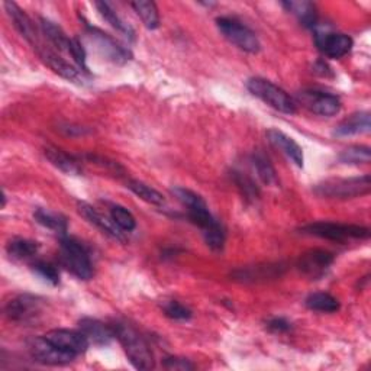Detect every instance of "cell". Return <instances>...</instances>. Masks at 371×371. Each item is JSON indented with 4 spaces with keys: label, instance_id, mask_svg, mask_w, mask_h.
<instances>
[{
    "label": "cell",
    "instance_id": "1f68e13d",
    "mask_svg": "<svg viewBox=\"0 0 371 371\" xmlns=\"http://www.w3.org/2000/svg\"><path fill=\"white\" fill-rule=\"evenodd\" d=\"M203 238H205V243L208 244L210 250L222 251L225 245V231L220 222L208 228L206 231H203Z\"/></svg>",
    "mask_w": 371,
    "mask_h": 371
},
{
    "label": "cell",
    "instance_id": "d6a6232c",
    "mask_svg": "<svg viewBox=\"0 0 371 371\" xmlns=\"http://www.w3.org/2000/svg\"><path fill=\"white\" fill-rule=\"evenodd\" d=\"M163 312L167 318L173 321H189L191 318V311L177 300H168L163 304Z\"/></svg>",
    "mask_w": 371,
    "mask_h": 371
},
{
    "label": "cell",
    "instance_id": "5bb4252c",
    "mask_svg": "<svg viewBox=\"0 0 371 371\" xmlns=\"http://www.w3.org/2000/svg\"><path fill=\"white\" fill-rule=\"evenodd\" d=\"M46 337L50 342L61 348L62 351L70 353L73 356H80L87 351L90 342L86 338L81 331H70V330H53L47 332Z\"/></svg>",
    "mask_w": 371,
    "mask_h": 371
},
{
    "label": "cell",
    "instance_id": "ac0fdd59",
    "mask_svg": "<svg viewBox=\"0 0 371 371\" xmlns=\"http://www.w3.org/2000/svg\"><path fill=\"white\" fill-rule=\"evenodd\" d=\"M39 27H41L42 35L47 38V41L51 43L53 47H55L60 53H69L72 38L65 35L61 27H58L55 22L46 19V18L39 19Z\"/></svg>",
    "mask_w": 371,
    "mask_h": 371
},
{
    "label": "cell",
    "instance_id": "52a82bcc",
    "mask_svg": "<svg viewBox=\"0 0 371 371\" xmlns=\"http://www.w3.org/2000/svg\"><path fill=\"white\" fill-rule=\"evenodd\" d=\"M300 232L338 243H344L346 239H367L370 236L368 228L335 222H313L302 227Z\"/></svg>",
    "mask_w": 371,
    "mask_h": 371
},
{
    "label": "cell",
    "instance_id": "4316f807",
    "mask_svg": "<svg viewBox=\"0 0 371 371\" xmlns=\"http://www.w3.org/2000/svg\"><path fill=\"white\" fill-rule=\"evenodd\" d=\"M304 303H306V306L311 311L323 312V313H334L339 309V302L330 293H322V292L309 295L306 300H304Z\"/></svg>",
    "mask_w": 371,
    "mask_h": 371
},
{
    "label": "cell",
    "instance_id": "277c9868",
    "mask_svg": "<svg viewBox=\"0 0 371 371\" xmlns=\"http://www.w3.org/2000/svg\"><path fill=\"white\" fill-rule=\"evenodd\" d=\"M60 257L62 266L80 280L93 277V266L87 250L73 238L64 236L60 245Z\"/></svg>",
    "mask_w": 371,
    "mask_h": 371
},
{
    "label": "cell",
    "instance_id": "e575fe53",
    "mask_svg": "<svg viewBox=\"0 0 371 371\" xmlns=\"http://www.w3.org/2000/svg\"><path fill=\"white\" fill-rule=\"evenodd\" d=\"M234 182L236 183V186L241 189L243 194L245 196L247 199H257L258 198V187L255 186V183L248 177L245 176V174L239 173V171H234Z\"/></svg>",
    "mask_w": 371,
    "mask_h": 371
},
{
    "label": "cell",
    "instance_id": "8992f818",
    "mask_svg": "<svg viewBox=\"0 0 371 371\" xmlns=\"http://www.w3.org/2000/svg\"><path fill=\"white\" fill-rule=\"evenodd\" d=\"M87 41H89L93 50L104 60L111 61L114 64L122 65L126 64L130 58H133V53L128 48H125L122 43H119L115 38L111 35H107L106 32L93 28L90 25H86V32H84Z\"/></svg>",
    "mask_w": 371,
    "mask_h": 371
},
{
    "label": "cell",
    "instance_id": "4fadbf2b",
    "mask_svg": "<svg viewBox=\"0 0 371 371\" xmlns=\"http://www.w3.org/2000/svg\"><path fill=\"white\" fill-rule=\"evenodd\" d=\"M315 42L318 50L328 58H341L351 51L354 42L353 38L345 34L334 32H316Z\"/></svg>",
    "mask_w": 371,
    "mask_h": 371
},
{
    "label": "cell",
    "instance_id": "7c38bea8",
    "mask_svg": "<svg viewBox=\"0 0 371 371\" xmlns=\"http://www.w3.org/2000/svg\"><path fill=\"white\" fill-rule=\"evenodd\" d=\"M42 311V300L31 296L20 295L12 299L5 308V313L11 321L15 322H31L34 321Z\"/></svg>",
    "mask_w": 371,
    "mask_h": 371
},
{
    "label": "cell",
    "instance_id": "836d02e7",
    "mask_svg": "<svg viewBox=\"0 0 371 371\" xmlns=\"http://www.w3.org/2000/svg\"><path fill=\"white\" fill-rule=\"evenodd\" d=\"M32 270L46 281H48L50 285L53 286H57L60 283V271L58 269L51 264V263H47V261H36V263L32 264Z\"/></svg>",
    "mask_w": 371,
    "mask_h": 371
},
{
    "label": "cell",
    "instance_id": "f1b7e54d",
    "mask_svg": "<svg viewBox=\"0 0 371 371\" xmlns=\"http://www.w3.org/2000/svg\"><path fill=\"white\" fill-rule=\"evenodd\" d=\"M338 158L342 164H350V166L368 164L371 161V151L368 147L364 145H353L345 148Z\"/></svg>",
    "mask_w": 371,
    "mask_h": 371
},
{
    "label": "cell",
    "instance_id": "2e32d148",
    "mask_svg": "<svg viewBox=\"0 0 371 371\" xmlns=\"http://www.w3.org/2000/svg\"><path fill=\"white\" fill-rule=\"evenodd\" d=\"M269 141L277 148L280 149L283 154L286 157H289L297 167H303L304 164V156H303V149L302 147L290 137H288L285 133H281L278 129H269L267 133Z\"/></svg>",
    "mask_w": 371,
    "mask_h": 371
},
{
    "label": "cell",
    "instance_id": "9a60e30c",
    "mask_svg": "<svg viewBox=\"0 0 371 371\" xmlns=\"http://www.w3.org/2000/svg\"><path fill=\"white\" fill-rule=\"evenodd\" d=\"M79 328L89 339L90 344L97 346L111 345L115 339V334L112 326H109L93 318H83L79 321Z\"/></svg>",
    "mask_w": 371,
    "mask_h": 371
},
{
    "label": "cell",
    "instance_id": "8d00e7d4",
    "mask_svg": "<svg viewBox=\"0 0 371 371\" xmlns=\"http://www.w3.org/2000/svg\"><path fill=\"white\" fill-rule=\"evenodd\" d=\"M164 367L167 370H176V371L194 370V365L187 358H180V357H167L164 360Z\"/></svg>",
    "mask_w": 371,
    "mask_h": 371
},
{
    "label": "cell",
    "instance_id": "3957f363",
    "mask_svg": "<svg viewBox=\"0 0 371 371\" xmlns=\"http://www.w3.org/2000/svg\"><path fill=\"white\" fill-rule=\"evenodd\" d=\"M247 89L252 96L263 100L276 111L288 115L296 114V103L293 99L274 83L261 77H254L248 80Z\"/></svg>",
    "mask_w": 371,
    "mask_h": 371
},
{
    "label": "cell",
    "instance_id": "44dd1931",
    "mask_svg": "<svg viewBox=\"0 0 371 371\" xmlns=\"http://www.w3.org/2000/svg\"><path fill=\"white\" fill-rule=\"evenodd\" d=\"M283 6L286 8L288 12L293 13L300 20L302 25L308 27V28H313L316 25L318 13L312 2H306V0L295 2V0H290V2H283Z\"/></svg>",
    "mask_w": 371,
    "mask_h": 371
},
{
    "label": "cell",
    "instance_id": "9c48e42d",
    "mask_svg": "<svg viewBox=\"0 0 371 371\" xmlns=\"http://www.w3.org/2000/svg\"><path fill=\"white\" fill-rule=\"evenodd\" d=\"M299 100L311 112L321 116H335L341 111V100L338 96L321 90H303L297 95Z\"/></svg>",
    "mask_w": 371,
    "mask_h": 371
},
{
    "label": "cell",
    "instance_id": "d6986e66",
    "mask_svg": "<svg viewBox=\"0 0 371 371\" xmlns=\"http://www.w3.org/2000/svg\"><path fill=\"white\" fill-rule=\"evenodd\" d=\"M43 154H46L47 160L58 170H61L65 174H72V176H77V174H81V167L79 164V161L69 156L67 152H64L58 148L54 147H47L46 151H43Z\"/></svg>",
    "mask_w": 371,
    "mask_h": 371
},
{
    "label": "cell",
    "instance_id": "f546056e",
    "mask_svg": "<svg viewBox=\"0 0 371 371\" xmlns=\"http://www.w3.org/2000/svg\"><path fill=\"white\" fill-rule=\"evenodd\" d=\"M171 193L174 198H176L186 209H191V208H198V206H203L206 205V202L203 201V198L201 194L194 193L189 189H184V187H173L171 189Z\"/></svg>",
    "mask_w": 371,
    "mask_h": 371
},
{
    "label": "cell",
    "instance_id": "7402d4cb",
    "mask_svg": "<svg viewBox=\"0 0 371 371\" xmlns=\"http://www.w3.org/2000/svg\"><path fill=\"white\" fill-rule=\"evenodd\" d=\"M34 217L39 225H42L43 228H47V229L54 231L55 234L65 235V232H67V229H69V222H67V220H65V216H62L57 212L38 208L34 212Z\"/></svg>",
    "mask_w": 371,
    "mask_h": 371
},
{
    "label": "cell",
    "instance_id": "d590c367",
    "mask_svg": "<svg viewBox=\"0 0 371 371\" xmlns=\"http://www.w3.org/2000/svg\"><path fill=\"white\" fill-rule=\"evenodd\" d=\"M69 54L77 64V69L81 70L84 74H89V67H87V60H86V50L81 46V42L76 38H72L70 47H69Z\"/></svg>",
    "mask_w": 371,
    "mask_h": 371
},
{
    "label": "cell",
    "instance_id": "7a4b0ae2",
    "mask_svg": "<svg viewBox=\"0 0 371 371\" xmlns=\"http://www.w3.org/2000/svg\"><path fill=\"white\" fill-rule=\"evenodd\" d=\"M313 190L326 199H354L370 193L371 179L370 174L351 179H331L316 184Z\"/></svg>",
    "mask_w": 371,
    "mask_h": 371
},
{
    "label": "cell",
    "instance_id": "83f0119b",
    "mask_svg": "<svg viewBox=\"0 0 371 371\" xmlns=\"http://www.w3.org/2000/svg\"><path fill=\"white\" fill-rule=\"evenodd\" d=\"M126 187L147 203H151L154 206H161L166 202L164 196L160 191H157L156 189H152L151 186H148L140 180H128Z\"/></svg>",
    "mask_w": 371,
    "mask_h": 371
},
{
    "label": "cell",
    "instance_id": "74e56055",
    "mask_svg": "<svg viewBox=\"0 0 371 371\" xmlns=\"http://www.w3.org/2000/svg\"><path fill=\"white\" fill-rule=\"evenodd\" d=\"M267 328L273 332L283 334V332H288L292 330V323L286 321L285 318H274L267 322Z\"/></svg>",
    "mask_w": 371,
    "mask_h": 371
},
{
    "label": "cell",
    "instance_id": "ffe728a7",
    "mask_svg": "<svg viewBox=\"0 0 371 371\" xmlns=\"http://www.w3.org/2000/svg\"><path fill=\"white\" fill-rule=\"evenodd\" d=\"M96 8H97L99 13L102 15V18L107 22L109 25L115 28L118 32H121L126 39H129V41L135 39V32H134L133 27L128 25L123 19H121V16L115 12V9L112 8L111 4L96 2Z\"/></svg>",
    "mask_w": 371,
    "mask_h": 371
},
{
    "label": "cell",
    "instance_id": "d4e9b609",
    "mask_svg": "<svg viewBox=\"0 0 371 371\" xmlns=\"http://www.w3.org/2000/svg\"><path fill=\"white\" fill-rule=\"evenodd\" d=\"M38 250H39L38 243L29 241V239H24V238L12 239L6 248L9 257L16 261H24V259L32 258L34 255H36Z\"/></svg>",
    "mask_w": 371,
    "mask_h": 371
},
{
    "label": "cell",
    "instance_id": "e0dca14e",
    "mask_svg": "<svg viewBox=\"0 0 371 371\" xmlns=\"http://www.w3.org/2000/svg\"><path fill=\"white\" fill-rule=\"evenodd\" d=\"M370 114L368 112H357L351 116L344 119L334 130L335 137H351L358 134L370 133Z\"/></svg>",
    "mask_w": 371,
    "mask_h": 371
},
{
    "label": "cell",
    "instance_id": "6da1fadb",
    "mask_svg": "<svg viewBox=\"0 0 371 371\" xmlns=\"http://www.w3.org/2000/svg\"><path fill=\"white\" fill-rule=\"evenodd\" d=\"M111 326L114 330L115 338L122 345L130 364L138 370L154 368L156 365L154 356H152L145 339L133 328V326L123 322H115Z\"/></svg>",
    "mask_w": 371,
    "mask_h": 371
},
{
    "label": "cell",
    "instance_id": "30bf717a",
    "mask_svg": "<svg viewBox=\"0 0 371 371\" xmlns=\"http://www.w3.org/2000/svg\"><path fill=\"white\" fill-rule=\"evenodd\" d=\"M77 209H79V213L84 217V220L95 225L97 229H100L103 234H106L107 236H111L114 239H116V241H121V243H126V236H125V231H122L116 224L115 221L112 220L111 215H104L102 212H99L96 208H93L92 205L86 203V202H79L77 203Z\"/></svg>",
    "mask_w": 371,
    "mask_h": 371
},
{
    "label": "cell",
    "instance_id": "5b68a950",
    "mask_svg": "<svg viewBox=\"0 0 371 371\" xmlns=\"http://www.w3.org/2000/svg\"><path fill=\"white\" fill-rule=\"evenodd\" d=\"M216 27L220 32L239 50L250 54H257L261 50V43L254 31H251L243 22L234 18L222 16L216 19Z\"/></svg>",
    "mask_w": 371,
    "mask_h": 371
},
{
    "label": "cell",
    "instance_id": "cb8c5ba5",
    "mask_svg": "<svg viewBox=\"0 0 371 371\" xmlns=\"http://www.w3.org/2000/svg\"><path fill=\"white\" fill-rule=\"evenodd\" d=\"M130 6L134 8L147 29H157L160 27V13L154 2L138 0V2L130 4Z\"/></svg>",
    "mask_w": 371,
    "mask_h": 371
},
{
    "label": "cell",
    "instance_id": "4dcf8cb0",
    "mask_svg": "<svg viewBox=\"0 0 371 371\" xmlns=\"http://www.w3.org/2000/svg\"><path fill=\"white\" fill-rule=\"evenodd\" d=\"M111 216L115 221V224L125 232H130L137 228V221H135L134 215L123 206H119V205L112 206Z\"/></svg>",
    "mask_w": 371,
    "mask_h": 371
},
{
    "label": "cell",
    "instance_id": "484cf974",
    "mask_svg": "<svg viewBox=\"0 0 371 371\" xmlns=\"http://www.w3.org/2000/svg\"><path fill=\"white\" fill-rule=\"evenodd\" d=\"M251 163L257 171V176L264 184L271 186L277 183L276 170L266 154H263V152H254L251 157Z\"/></svg>",
    "mask_w": 371,
    "mask_h": 371
},
{
    "label": "cell",
    "instance_id": "ba28073f",
    "mask_svg": "<svg viewBox=\"0 0 371 371\" xmlns=\"http://www.w3.org/2000/svg\"><path fill=\"white\" fill-rule=\"evenodd\" d=\"M29 353L35 361L46 365H65L76 358V356L62 351L61 348L50 342L46 337L34 338L29 342Z\"/></svg>",
    "mask_w": 371,
    "mask_h": 371
},
{
    "label": "cell",
    "instance_id": "603a6c76",
    "mask_svg": "<svg viewBox=\"0 0 371 371\" xmlns=\"http://www.w3.org/2000/svg\"><path fill=\"white\" fill-rule=\"evenodd\" d=\"M283 267L277 264H269V266H257V267H247L241 269L234 273V277L241 281H257V280H266V278H274L281 274Z\"/></svg>",
    "mask_w": 371,
    "mask_h": 371
},
{
    "label": "cell",
    "instance_id": "8fae6325",
    "mask_svg": "<svg viewBox=\"0 0 371 371\" xmlns=\"http://www.w3.org/2000/svg\"><path fill=\"white\" fill-rule=\"evenodd\" d=\"M334 254L325 250H311L304 252L300 258L297 267L299 270L313 280L322 278L326 271H328L334 263Z\"/></svg>",
    "mask_w": 371,
    "mask_h": 371
}]
</instances>
